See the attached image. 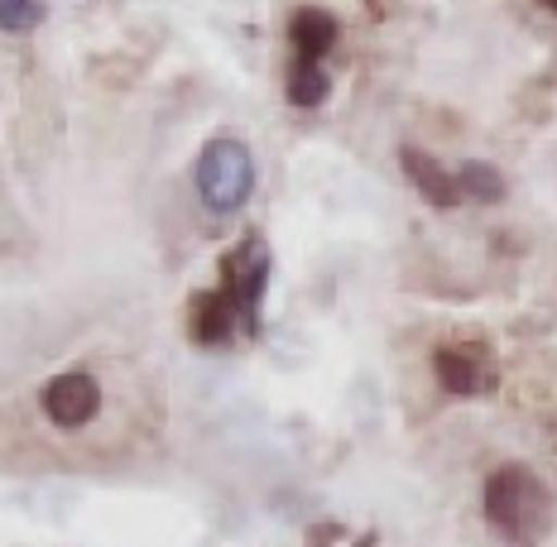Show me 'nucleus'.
Instances as JSON below:
<instances>
[{
	"mask_svg": "<svg viewBox=\"0 0 557 547\" xmlns=\"http://www.w3.org/2000/svg\"><path fill=\"white\" fill-rule=\"evenodd\" d=\"M197 197H202L207 212L216 216H231L240 212V207L250 202L255 192V154L250 145L240 135H216L202 145V154H197Z\"/></svg>",
	"mask_w": 557,
	"mask_h": 547,
	"instance_id": "nucleus-1",
	"label": "nucleus"
},
{
	"mask_svg": "<svg viewBox=\"0 0 557 547\" xmlns=\"http://www.w3.org/2000/svg\"><path fill=\"white\" fill-rule=\"evenodd\" d=\"M270 284V250L260 236H246L222 260V294L236 302V318L246 332H260V298Z\"/></svg>",
	"mask_w": 557,
	"mask_h": 547,
	"instance_id": "nucleus-2",
	"label": "nucleus"
},
{
	"mask_svg": "<svg viewBox=\"0 0 557 547\" xmlns=\"http://www.w3.org/2000/svg\"><path fill=\"white\" fill-rule=\"evenodd\" d=\"M39 403H44V413H49V423H58V427H87L91 418L101 413V384H97L91 370L73 365V370H63V375H53L49 384H44Z\"/></svg>",
	"mask_w": 557,
	"mask_h": 547,
	"instance_id": "nucleus-3",
	"label": "nucleus"
},
{
	"mask_svg": "<svg viewBox=\"0 0 557 547\" xmlns=\"http://www.w3.org/2000/svg\"><path fill=\"white\" fill-rule=\"evenodd\" d=\"M539 505V481L524 465H500V471L485 481V519L505 533H519Z\"/></svg>",
	"mask_w": 557,
	"mask_h": 547,
	"instance_id": "nucleus-4",
	"label": "nucleus"
},
{
	"mask_svg": "<svg viewBox=\"0 0 557 547\" xmlns=\"http://www.w3.org/2000/svg\"><path fill=\"white\" fill-rule=\"evenodd\" d=\"M433 370H437V384L457 399H481V394L495 389V360L485 346H443L433 356Z\"/></svg>",
	"mask_w": 557,
	"mask_h": 547,
	"instance_id": "nucleus-5",
	"label": "nucleus"
},
{
	"mask_svg": "<svg viewBox=\"0 0 557 547\" xmlns=\"http://www.w3.org/2000/svg\"><path fill=\"white\" fill-rule=\"evenodd\" d=\"M336 43H342V25H336L332 10L298 5L294 15H288V49H294V58H304V63H322Z\"/></svg>",
	"mask_w": 557,
	"mask_h": 547,
	"instance_id": "nucleus-6",
	"label": "nucleus"
},
{
	"mask_svg": "<svg viewBox=\"0 0 557 547\" xmlns=\"http://www.w3.org/2000/svg\"><path fill=\"white\" fill-rule=\"evenodd\" d=\"M399 164H404V178L418 188V197H423L428 207H437V212H451V207L461 202V188H457V173L443 169L433 154H423V149L404 145L399 149Z\"/></svg>",
	"mask_w": 557,
	"mask_h": 547,
	"instance_id": "nucleus-7",
	"label": "nucleus"
},
{
	"mask_svg": "<svg viewBox=\"0 0 557 547\" xmlns=\"http://www.w3.org/2000/svg\"><path fill=\"white\" fill-rule=\"evenodd\" d=\"M188 322H193V336L202 346H226L236 336V302H231L222 288H207V294H193L188 302Z\"/></svg>",
	"mask_w": 557,
	"mask_h": 547,
	"instance_id": "nucleus-8",
	"label": "nucleus"
},
{
	"mask_svg": "<svg viewBox=\"0 0 557 547\" xmlns=\"http://www.w3.org/2000/svg\"><path fill=\"white\" fill-rule=\"evenodd\" d=\"M327 91H332L327 67L294 58V67H288V77H284V97H288V107L312 111V107H322V101H327Z\"/></svg>",
	"mask_w": 557,
	"mask_h": 547,
	"instance_id": "nucleus-9",
	"label": "nucleus"
},
{
	"mask_svg": "<svg viewBox=\"0 0 557 547\" xmlns=\"http://www.w3.org/2000/svg\"><path fill=\"white\" fill-rule=\"evenodd\" d=\"M457 188L461 197H471V202H500L505 197V178H500V169L495 164H481V159H471V164H461L457 169Z\"/></svg>",
	"mask_w": 557,
	"mask_h": 547,
	"instance_id": "nucleus-10",
	"label": "nucleus"
},
{
	"mask_svg": "<svg viewBox=\"0 0 557 547\" xmlns=\"http://www.w3.org/2000/svg\"><path fill=\"white\" fill-rule=\"evenodd\" d=\"M44 20L39 0H0V29L5 34H29Z\"/></svg>",
	"mask_w": 557,
	"mask_h": 547,
	"instance_id": "nucleus-11",
	"label": "nucleus"
},
{
	"mask_svg": "<svg viewBox=\"0 0 557 547\" xmlns=\"http://www.w3.org/2000/svg\"><path fill=\"white\" fill-rule=\"evenodd\" d=\"M543 10H548V15H557V0H543Z\"/></svg>",
	"mask_w": 557,
	"mask_h": 547,
	"instance_id": "nucleus-12",
	"label": "nucleus"
}]
</instances>
